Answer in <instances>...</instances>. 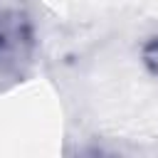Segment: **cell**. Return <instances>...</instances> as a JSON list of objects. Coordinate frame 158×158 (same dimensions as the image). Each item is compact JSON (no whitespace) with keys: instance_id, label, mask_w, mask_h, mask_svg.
<instances>
[{"instance_id":"7a4b0ae2","label":"cell","mask_w":158,"mask_h":158,"mask_svg":"<svg viewBox=\"0 0 158 158\" xmlns=\"http://www.w3.org/2000/svg\"><path fill=\"white\" fill-rule=\"evenodd\" d=\"M141 64L153 79H158V35H151L141 44Z\"/></svg>"},{"instance_id":"6da1fadb","label":"cell","mask_w":158,"mask_h":158,"mask_svg":"<svg viewBox=\"0 0 158 158\" xmlns=\"http://www.w3.org/2000/svg\"><path fill=\"white\" fill-rule=\"evenodd\" d=\"M37 52L35 17L15 2L0 5V74H20Z\"/></svg>"}]
</instances>
